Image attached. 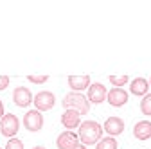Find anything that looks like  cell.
I'll return each mask as SVG.
<instances>
[{"label":"cell","mask_w":151,"mask_h":149,"mask_svg":"<svg viewBox=\"0 0 151 149\" xmlns=\"http://www.w3.org/2000/svg\"><path fill=\"white\" fill-rule=\"evenodd\" d=\"M9 86V77L7 76H0V90H6Z\"/></svg>","instance_id":"20"},{"label":"cell","mask_w":151,"mask_h":149,"mask_svg":"<svg viewBox=\"0 0 151 149\" xmlns=\"http://www.w3.org/2000/svg\"><path fill=\"white\" fill-rule=\"evenodd\" d=\"M108 95V92L104 88V85L101 83H93L88 86V102H93V104H101Z\"/></svg>","instance_id":"6"},{"label":"cell","mask_w":151,"mask_h":149,"mask_svg":"<svg viewBox=\"0 0 151 149\" xmlns=\"http://www.w3.org/2000/svg\"><path fill=\"white\" fill-rule=\"evenodd\" d=\"M96 149H117V140L113 138V137H106V138L99 140V144H97Z\"/></svg>","instance_id":"15"},{"label":"cell","mask_w":151,"mask_h":149,"mask_svg":"<svg viewBox=\"0 0 151 149\" xmlns=\"http://www.w3.org/2000/svg\"><path fill=\"white\" fill-rule=\"evenodd\" d=\"M63 108L65 110H76L79 115L88 113L90 110V102L83 94H78V92H70L63 97Z\"/></svg>","instance_id":"2"},{"label":"cell","mask_w":151,"mask_h":149,"mask_svg":"<svg viewBox=\"0 0 151 149\" xmlns=\"http://www.w3.org/2000/svg\"><path fill=\"white\" fill-rule=\"evenodd\" d=\"M32 94H31V90L25 88V86H18L14 92H13V101L16 106H20V108H25L32 102Z\"/></svg>","instance_id":"8"},{"label":"cell","mask_w":151,"mask_h":149,"mask_svg":"<svg viewBox=\"0 0 151 149\" xmlns=\"http://www.w3.org/2000/svg\"><path fill=\"white\" fill-rule=\"evenodd\" d=\"M6 149H24V142L18 140V138H11L6 145Z\"/></svg>","instance_id":"18"},{"label":"cell","mask_w":151,"mask_h":149,"mask_svg":"<svg viewBox=\"0 0 151 149\" xmlns=\"http://www.w3.org/2000/svg\"><path fill=\"white\" fill-rule=\"evenodd\" d=\"M140 111L144 115H151V94L144 95V99L140 102Z\"/></svg>","instance_id":"16"},{"label":"cell","mask_w":151,"mask_h":149,"mask_svg":"<svg viewBox=\"0 0 151 149\" xmlns=\"http://www.w3.org/2000/svg\"><path fill=\"white\" fill-rule=\"evenodd\" d=\"M133 135H135V138H139V140H147V138H151V122H149V120H140V122H137L135 128H133Z\"/></svg>","instance_id":"13"},{"label":"cell","mask_w":151,"mask_h":149,"mask_svg":"<svg viewBox=\"0 0 151 149\" xmlns=\"http://www.w3.org/2000/svg\"><path fill=\"white\" fill-rule=\"evenodd\" d=\"M147 88H149V83L144 77L133 79L131 81V86H129V90H131L133 95H147Z\"/></svg>","instance_id":"14"},{"label":"cell","mask_w":151,"mask_h":149,"mask_svg":"<svg viewBox=\"0 0 151 149\" xmlns=\"http://www.w3.org/2000/svg\"><path fill=\"white\" fill-rule=\"evenodd\" d=\"M106 99H108V102L111 106L121 108V106H124L128 102V94H126V90H122V88H113V90L108 92Z\"/></svg>","instance_id":"9"},{"label":"cell","mask_w":151,"mask_h":149,"mask_svg":"<svg viewBox=\"0 0 151 149\" xmlns=\"http://www.w3.org/2000/svg\"><path fill=\"white\" fill-rule=\"evenodd\" d=\"M68 86L81 94V90H86L90 86V76H70L68 77Z\"/></svg>","instance_id":"12"},{"label":"cell","mask_w":151,"mask_h":149,"mask_svg":"<svg viewBox=\"0 0 151 149\" xmlns=\"http://www.w3.org/2000/svg\"><path fill=\"white\" fill-rule=\"evenodd\" d=\"M24 126L29 131H40L43 128V115L38 110H31L24 115Z\"/></svg>","instance_id":"4"},{"label":"cell","mask_w":151,"mask_h":149,"mask_svg":"<svg viewBox=\"0 0 151 149\" xmlns=\"http://www.w3.org/2000/svg\"><path fill=\"white\" fill-rule=\"evenodd\" d=\"M27 79L31 83H36V85H42V83H47V76H27Z\"/></svg>","instance_id":"19"},{"label":"cell","mask_w":151,"mask_h":149,"mask_svg":"<svg viewBox=\"0 0 151 149\" xmlns=\"http://www.w3.org/2000/svg\"><path fill=\"white\" fill-rule=\"evenodd\" d=\"M56 145H58V149H76L79 145V137L72 131H65L58 137Z\"/></svg>","instance_id":"7"},{"label":"cell","mask_w":151,"mask_h":149,"mask_svg":"<svg viewBox=\"0 0 151 149\" xmlns=\"http://www.w3.org/2000/svg\"><path fill=\"white\" fill-rule=\"evenodd\" d=\"M104 129L96 122V120H85L83 124H79V140L85 144V145H90V144H96L101 140V135H103Z\"/></svg>","instance_id":"1"},{"label":"cell","mask_w":151,"mask_h":149,"mask_svg":"<svg viewBox=\"0 0 151 149\" xmlns=\"http://www.w3.org/2000/svg\"><path fill=\"white\" fill-rule=\"evenodd\" d=\"M32 102H34L38 111H47L56 104V97H54V94H50V92H40V94L34 95Z\"/></svg>","instance_id":"5"},{"label":"cell","mask_w":151,"mask_h":149,"mask_svg":"<svg viewBox=\"0 0 151 149\" xmlns=\"http://www.w3.org/2000/svg\"><path fill=\"white\" fill-rule=\"evenodd\" d=\"M61 124L67 129H74L81 124V115L76 110H65V113L61 115Z\"/></svg>","instance_id":"11"},{"label":"cell","mask_w":151,"mask_h":149,"mask_svg":"<svg viewBox=\"0 0 151 149\" xmlns=\"http://www.w3.org/2000/svg\"><path fill=\"white\" fill-rule=\"evenodd\" d=\"M0 149H2V147H0Z\"/></svg>","instance_id":"24"},{"label":"cell","mask_w":151,"mask_h":149,"mask_svg":"<svg viewBox=\"0 0 151 149\" xmlns=\"http://www.w3.org/2000/svg\"><path fill=\"white\" fill-rule=\"evenodd\" d=\"M76 149H86V145H85V144H79V145L76 147Z\"/></svg>","instance_id":"22"},{"label":"cell","mask_w":151,"mask_h":149,"mask_svg":"<svg viewBox=\"0 0 151 149\" xmlns=\"http://www.w3.org/2000/svg\"><path fill=\"white\" fill-rule=\"evenodd\" d=\"M149 83H151V81H149Z\"/></svg>","instance_id":"25"},{"label":"cell","mask_w":151,"mask_h":149,"mask_svg":"<svg viewBox=\"0 0 151 149\" xmlns=\"http://www.w3.org/2000/svg\"><path fill=\"white\" fill-rule=\"evenodd\" d=\"M32 149H45L43 145H36V147H32Z\"/></svg>","instance_id":"23"},{"label":"cell","mask_w":151,"mask_h":149,"mask_svg":"<svg viewBox=\"0 0 151 149\" xmlns=\"http://www.w3.org/2000/svg\"><path fill=\"white\" fill-rule=\"evenodd\" d=\"M110 83L115 88H121L128 83V76H110Z\"/></svg>","instance_id":"17"},{"label":"cell","mask_w":151,"mask_h":149,"mask_svg":"<svg viewBox=\"0 0 151 149\" xmlns=\"http://www.w3.org/2000/svg\"><path fill=\"white\" fill-rule=\"evenodd\" d=\"M18 129H20V122H18V117L13 115V113H7L2 117V120H0V133H2L4 137L11 138L18 133Z\"/></svg>","instance_id":"3"},{"label":"cell","mask_w":151,"mask_h":149,"mask_svg":"<svg viewBox=\"0 0 151 149\" xmlns=\"http://www.w3.org/2000/svg\"><path fill=\"white\" fill-rule=\"evenodd\" d=\"M103 129H104L110 137H117V135H121L124 131V122L119 117H110V119H106Z\"/></svg>","instance_id":"10"},{"label":"cell","mask_w":151,"mask_h":149,"mask_svg":"<svg viewBox=\"0 0 151 149\" xmlns=\"http://www.w3.org/2000/svg\"><path fill=\"white\" fill-rule=\"evenodd\" d=\"M4 117V104H2V101H0V119Z\"/></svg>","instance_id":"21"}]
</instances>
